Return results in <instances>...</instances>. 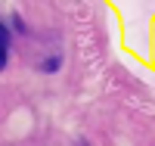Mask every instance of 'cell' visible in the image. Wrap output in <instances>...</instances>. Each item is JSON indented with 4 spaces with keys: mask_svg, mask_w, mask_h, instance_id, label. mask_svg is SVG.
I'll return each instance as SVG.
<instances>
[{
    "mask_svg": "<svg viewBox=\"0 0 155 146\" xmlns=\"http://www.w3.org/2000/svg\"><path fill=\"white\" fill-rule=\"evenodd\" d=\"M6 59H9V31H6V25L0 22V72L6 69Z\"/></svg>",
    "mask_w": 155,
    "mask_h": 146,
    "instance_id": "6da1fadb",
    "label": "cell"
}]
</instances>
